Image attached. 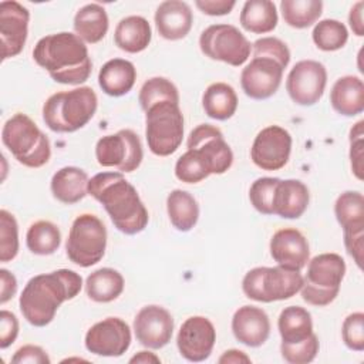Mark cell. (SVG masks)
<instances>
[{"mask_svg":"<svg viewBox=\"0 0 364 364\" xmlns=\"http://www.w3.org/2000/svg\"><path fill=\"white\" fill-rule=\"evenodd\" d=\"M310 202L309 188L299 179H280L273 196V215L283 219L300 218Z\"/></svg>","mask_w":364,"mask_h":364,"instance_id":"603a6c76","label":"cell"},{"mask_svg":"<svg viewBox=\"0 0 364 364\" xmlns=\"http://www.w3.org/2000/svg\"><path fill=\"white\" fill-rule=\"evenodd\" d=\"M252 50H253V57L272 58L276 63H279L283 70L290 63V50L286 46V43H283L277 37H262V38H257L252 44Z\"/></svg>","mask_w":364,"mask_h":364,"instance_id":"7bdbcfd3","label":"cell"},{"mask_svg":"<svg viewBox=\"0 0 364 364\" xmlns=\"http://www.w3.org/2000/svg\"><path fill=\"white\" fill-rule=\"evenodd\" d=\"M18 253V225L6 209L0 210V262L7 263Z\"/></svg>","mask_w":364,"mask_h":364,"instance_id":"ab89813d","label":"cell"},{"mask_svg":"<svg viewBox=\"0 0 364 364\" xmlns=\"http://www.w3.org/2000/svg\"><path fill=\"white\" fill-rule=\"evenodd\" d=\"M30 11L14 0L0 3V41L1 58L7 60L18 55L28 36Z\"/></svg>","mask_w":364,"mask_h":364,"instance_id":"e0dca14e","label":"cell"},{"mask_svg":"<svg viewBox=\"0 0 364 364\" xmlns=\"http://www.w3.org/2000/svg\"><path fill=\"white\" fill-rule=\"evenodd\" d=\"M171 101L179 104V92L175 84L165 77H152L146 80L138 94V102L145 112L154 104Z\"/></svg>","mask_w":364,"mask_h":364,"instance_id":"74e56055","label":"cell"},{"mask_svg":"<svg viewBox=\"0 0 364 364\" xmlns=\"http://www.w3.org/2000/svg\"><path fill=\"white\" fill-rule=\"evenodd\" d=\"M195 6L203 14L225 16L233 10V7L236 6V1H233V0H196Z\"/></svg>","mask_w":364,"mask_h":364,"instance_id":"681fc988","label":"cell"},{"mask_svg":"<svg viewBox=\"0 0 364 364\" xmlns=\"http://www.w3.org/2000/svg\"><path fill=\"white\" fill-rule=\"evenodd\" d=\"M205 114L216 121L232 118L237 109V95L232 85L226 82H213L208 85L202 95Z\"/></svg>","mask_w":364,"mask_h":364,"instance_id":"f1b7e54d","label":"cell"},{"mask_svg":"<svg viewBox=\"0 0 364 364\" xmlns=\"http://www.w3.org/2000/svg\"><path fill=\"white\" fill-rule=\"evenodd\" d=\"M282 343L297 344L309 338L313 331L311 314L301 306L284 307L277 320Z\"/></svg>","mask_w":364,"mask_h":364,"instance_id":"4dcf8cb0","label":"cell"},{"mask_svg":"<svg viewBox=\"0 0 364 364\" xmlns=\"http://www.w3.org/2000/svg\"><path fill=\"white\" fill-rule=\"evenodd\" d=\"M216 341V330L212 321L203 316L188 317L176 336L179 354L191 361L200 363L209 358Z\"/></svg>","mask_w":364,"mask_h":364,"instance_id":"2e32d148","label":"cell"},{"mask_svg":"<svg viewBox=\"0 0 364 364\" xmlns=\"http://www.w3.org/2000/svg\"><path fill=\"white\" fill-rule=\"evenodd\" d=\"M186 146L199 154L210 175H222L233 164V152L225 141L222 131L215 125L200 124L193 128L186 139Z\"/></svg>","mask_w":364,"mask_h":364,"instance_id":"4fadbf2b","label":"cell"},{"mask_svg":"<svg viewBox=\"0 0 364 364\" xmlns=\"http://www.w3.org/2000/svg\"><path fill=\"white\" fill-rule=\"evenodd\" d=\"M88 195L100 202L114 226L124 235L142 232L149 220L136 189L122 172H101L88 181Z\"/></svg>","mask_w":364,"mask_h":364,"instance_id":"7a4b0ae2","label":"cell"},{"mask_svg":"<svg viewBox=\"0 0 364 364\" xmlns=\"http://www.w3.org/2000/svg\"><path fill=\"white\" fill-rule=\"evenodd\" d=\"M145 138L156 156L172 155L183 139V115L179 104L162 101L145 111Z\"/></svg>","mask_w":364,"mask_h":364,"instance_id":"ba28073f","label":"cell"},{"mask_svg":"<svg viewBox=\"0 0 364 364\" xmlns=\"http://www.w3.org/2000/svg\"><path fill=\"white\" fill-rule=\"evenodd\" d=\"M18 336V320L14 313L9 310L0 311V348L4 350L11 346Z\"/></svg>","mask_w":364,"mask_h":364,"instance_id":"7dc6e473","label":"cell"},{"mask_svg":"<svg viewBox=\"0 0 364 364\" xmlns=\"http://www.w3.org/2000/svg\"><path fill=\"white\" fill-rule=\"evenodd\" d=\"M107 228L91 213L77 216L70 228L65 242L67 257L80 267L97 264L105 255Z\"/></svg>","mask_w":364,"mask_h":364,"instance_id":"9c48e42d","label":"cell"},{"mask_svg":"<svg viewBox=\"0 0 364 364\" xmlns=\"http://www.w3.org/2000/svg\"><path fill=\"white\" fill-rule=\"evenodd\" d=\"M129 363H141V364H149V363H161L159 357L155 355L151 351H138L134 357L129 358Z\"/></svg>","mask_w":364,"mask_h":364,"instance_id":"db71d44e","label":"cell"},{"mask_svg":"<svg viewBox=\"0 0 364 364\" xmlns=\"http://www.w3.org/2000/svg\"><path fill=\"white\" fill-rule=\"evenodd\" d=\"M235 338L247 347H260L270 336V320L266 311L256 306H242L232 317Z\"/></svg>","mask_w":364,"mask_h":364,"instance_id":"44dd1931","label":"cell"},{"mask_svg":"<svg viewBox=\"0 0 364 364\" xmlns=\"http://www.w3.org/2000/svg\"><path fill=\"white\" fill-rule=\"evenodd\" d=\"M341 337L347 348L353 351L364 350V313L355 311L344 318Z\"/></svg>","mask_w":364,"mask_h":364,"instance_id":"ee69618b","label":"cell"},{"mask_svg":"<svg viewBox=\"0 0 364 364\" xmlns=\"http://www.w3.org/2000/svg\"><path fill=\"white\" fill-rule=\"evenodd\" d=\"M327 84V70L316 60H301L286 78V91L293 102L311 107L320 101Z\"/></svg>","mask_w":364,"mask_h":364,"instance_id":"7c38bea8","label":"cell"},{"mask_svg":"<svg viewBox=\"0 0 364 364\" xmlns=\"http://www.w3.org/2000/svg\"><path fill=\"white\" fill-rule=\"evenodd\" d=\"M303 286V276L300 270L273 266L250 269L243 280L242 290L250 300L260 303H272L287 300L300 291Z\"/></svg>","mask_w":364,"mask_h":364,"instance_id":"52a82bcc","label":"cell"},{"mask_svg":"<svg viewBox=\"0 0 364 364\" xmlns=\"http://www.w3.org/2000/svg\"><path fill=\"white\" fill-rule=\"evenodd\" d=\"M313 43L323 51H337L348 41L347 27L334 18H324L316 23L311 33Z\"/></svg>","mask_w":364,"mask_h":364,"instance_id":"8d00e7d4","label":"cell"},{"mask_svg":"<svg viewBox=\"0 0 364 364\" xmlns=\"http://www.w3.org/2000/svg\"><path fill=\"white\" fill-rule=\"evenodd\" d=\"M166 212L172 226L179 232H189L199 219V205L193 195L182 189H173L166 198Z\"/></svg>","mask_w":364,"mask_h":364,"instance_id":"d6a6232c","label":"cell"},{"mask_svg":"<svg viewBox=\"0 0 364 364\" xmlns=\"http://www.w3.org/2000/svg\"><path fill=\"white\" fill-rule=\"evenodd\" d=\"M218 363L220 364H240V363H250V358L247 357V354L245 351L236 350V348H230L226 350L218 360Z\"/></svg>","mask_w":364,"mask_h":364,"instance_id":"f5cc1de1","label":"cell"},{"mask_svg":"<svg viewBox=\"0 0 364 364\" xmlns=\"http://www.w3.org/2000/svg\"><path fill=\"white\" fill-rule=\"evenodd\" d=\"M82 287V277L70 269H58L31 277L24 286L18 306L23 317L34 327L50 324L58 307L74 299Z\"/></svg>","mask_w":364,"mask_h":364,"instance_id":"6da1fadb","label":"cell"},{"mask_svg":"<svg viewBox=\"0 0 364 364\" xmlns=\"http://www.w3.org/2000/svg\"><path fill=\"white\" fill-rule=\"evenodd\" d=\"M152 38L148 20L142 16H127L119 20L114 31L115 46L129 54L144 51Z\"/></svg>","mask_w":364,"mask_h":364,"instance_id":"4316f807","label":"cell"},{"mask_svg":"<svg viewBox=\"0 0 364 364\" xmlns=\"http://www.w3.org/2000/svg\"><path fill=\"white\" fill-rule=\"evenodd\" d=\"M276 4L270 0H247L240 11V26L253 34H266L277 26Z\"/></svg>","mask_w":364,"mask_h":364,"instance_id":"f546056e","label":"cell"},{"mask_svg":"<svg viewBox=\"0 0 364 364\" xmlns=\"http://www.w3.org/2000/svg\"><path fill=\"white\" fill-rule=\"evenodd\" d=\"M0 283H1V293H0V303L4 304L17 291V279L16 276L9 272L7 269H0Z\"/></svg>","mask_w":364,"mask_h":364,"instance_id":"f907efd6","label":"cell"},{"mask_svg":"<svg viewBox=\"0 0 364 364\" xmlns=\"http://www.w3.org/2000/svg\"><path fill=\"white\" fill-rule=\"evenodd\" d=\"M330 104L343 117H355L364 111V82L357 75H343L331 87Z\"/></svg>","mask_w":364,"mask_h":364,"instance_id":"cb8c5ba5","label":"cell"},{"mask_svg":"<svg viewBox=\"0 0 364 364\" xmlns=\"http://www.w3.org/2000/svg\"><path fill=\"white\" fill-rule=\"evenodd\" d=\"M291 142L290 132L283 127H264L253 139L250 159L263 171H279L289 162Z\"/></svg>","mask_w":364,"mask_h":364,"instance_id":"5bb4252c","label":"cell"},{"mask_svg":"<svg viewBox=\"0 0 364 364\" xmlns=\"http://www.w3.org/2000/svg\"><path fill=\"white\" fill-rule=\"evenodd\" d=\"M200 51L210 60L233 67L243 65L250 57L252 44L237 27L232 24H212L199 37Z\"/></svg>","mask_w":364,"mask_h":364,"instance_id":"30bf717a","label":"cell"},{"mask_svg":"<svg viewBox=\"0 0 364 364\" xmlns=\"http://www.w3.org/2000/svg\"><path fill=\"white\" fill-rule=\"evenodd\" d=\"M122 274L111 267H101L92 272L85 280V293L95 303H109L124 291Z\"/></svg>","mask_w":364,"mask_h":364,"instance_id":"1f68e13d","label":"cell"},{"mask_svg":"<svg viewBox=\"0 0 364 364\" xmlns=\"http://www.w3.org/2000/svg\"><path fill=\"white\" fill-rule=\"evenodd\" d=\"M270 256L283 267L301 270L310 260V246L306 236L294 229L277 230L270 239Z\"/></svg>","mask_w":364,"mask_h":364,"instance_id":"ffe728a7","label":"cell"},{"mask_svg":"<svg viewBox=\"0 0 364 364\" xmlns=\"http://www.w3.org/2000/svg\"><path fill=\"white\" fill-rule=\"evenodd\" d=\"M364 121H358L350 129V162L353 173L357 179H363V156H364Z\"/></svg>","mask_w":364,"mask_h":364,"instance_id":"f6af8a7d","label":"cell"},{"mask_svg":"<svg viewBox=\"0 0 364 364\" xmlns=\"http://www.w3.org/2000/svg\"><path fill=\"white\" fill-rule=\"evenodd\" d=\"M320 348L318 337L313 333L309 338L297 344H280V353L286 363L289 364H307L311 363Z\"/></svg>","mask_w":364,"mask_h":364,"instance_id":"b9f144b4","label":"cell"},{"mask_svg":"<svg viewBox=\"0 0 364 364\" xmlns=\"http://www.w3.org/2000/svg\"><path fill=\"white\" fill-rule=\"evenodd\" d=\"M280 11L287 26L293 28H307L313 26L323 13L320 0H282Z\"/></svg>","mask_w":364,"mask_h":364,"instance_id":"d590c367","label":"cell"},{"mask_svg":"<svg viewBox=\"0 0 364 364\" xmlns=\"http://www.w3.org/2000/svg\"><path fill=\"white\" fill-rule=\"evenodd\" d=\"M363 9H364V1H357L353 4L348 13V23L353 30V33L357 37L364 36V18H363Z\"/></svg>","mask_w":364,"mask_h":364,"instance_id":"816d5d0a","label":"cell"},{"mask_svg":"<svg viewBox=\"0 0 364 364\" xmlns=\"http://www.w3.org/2000/svg\"><path fill=\"white\" fill-rule=\"evenodd\" d=\"M88 175L77 166H64L51 178L53 196L65 205H74L88 195Z\"/></svg>","mask_w":364,"mask_h":364,"instance_id":"484cf974","label":"cell"},{"mask_svg":"<svg viewBox=\"0 0 364 364\" xmlns=\"http://www.w3.org/2000/svg\"><path fill=\"white\" fill-rule=\"evenodd\" d=\"M73 26L84 43L95 44L105 37L109 24L105 9L98 3H88L75 13Z\"/></svg>","mask_w":364,"mask_h":364,"instance_id":"83f0119b","label":"cell"},{"mask_svg":"<svg viewBox=\"0 0 364 364\" xmlns=\"http://www.w3.org/2000/svg\"><path fill=\"white\" fill-rule=\"evenodd\" d=\"M95 158L104 168H117L122 173L134 172L144 159L141 139L132 129L101 136L95 145Z\"/></svg>","mask_w":364,"mask_h":364,"instance_id":"8fae6325","label":"cell"},{"mask_svg":"<svg viewBox=\"0 0 364 364\" xmlns=\"http://www.w3.org/2000/svg\"><path fill=\"white\" fill-rule=\"evenodd\" d=\"M131 328L119 317H107L91 326L85 334V348L101 357H121L131 346Z\"/></svg>","mask_w":364,"mask_h":364,"instance_id":"9a60e30c","label":"cell"},{"mask_svg":"<svg viewBox=\"0 0 364 364\" xmlns=\"http://www.w3.org/2000/svg\"><path fill=\"white\" fill-rule=\"evenodd\" d=\"M346 274V262L337 253H321L307 262L300 289L301 299L311 306H327L336 300Z\"/></svg>","mask_w":364,"mask_h":364,"instance_id":"8992f818","label":"cell"},{"mask_svg":"<svg viewBox=\"0 0 364 364\" xmlns=\"http://www.w3.org/2000/svg\"><path fill=\"white\" fill-rule=\"evenodd\" d=\"M136 80L135 65L125 58L108 60L98 73V85L109 97L128 94Z\"/></svg>","mask_w":364,"mask_h":364,"instance_id":"d4e9b609","label":"cell"},{"mask_svg":"<svg viewBox=\"0 0 364 364\" xmlns=\"http://www.w3.org/2000/svg\"><path fill=\"white\" fill-rule=\"evenodd\" d=\"M344 246L347 253L353 257L355 264L361 269L363 267V256H364V230L363 232H353V233H343Z\"/></svg>","mask_w":364,"mask_h":364,"instance_id":"c3c4849f","label":"cell"},{"mask_svg":"<svg viewBox=\"0 0 364 364\" xmlns=\"http://www.w3.org/2000/svg\"><path fill=\"white\" fill-rule=\"evenodd\" d=\"M134 333L139 344L151 350H159L172 338L173 317L162 306H145L134 318Z\"/></svg>","mask_w":364,"mask_h":364,"instance_id":"ac0fdd59","label":"cell"},{"mask_svg":"<svg viewBox=\"0 0 364 364\" xmlns=\"http://www.w3.org/2000/svg\"><path fill=\"white\" fill-rule=\"evenodd\" d=\"M279 178L263 176L256 179L249 189V199L253 208L262 215H273V196Z\"/></svg>","mask_w":364,"mask_h":364,"instance_id":"60d3db41","label":"cell"},{"mask_svg":"<svg viewBox=\"0 0 364 364\" xmlns=\"http://www.w3.org/2000/svg\"><path fill=\"white\" fill-rule=\"evenodd\" d=\"M283 71L282 65L272 58L253 57L242 70V90L252 100H267L279 90Z\"/></svg>","mask_w":364,"mask_h":364,"instance_id":"d6986e66","label":"cell"},{"mask_svg":"<svg viewBox=\"0 0 364 364\" xmlns=\"http://www.w3.org/2000/svg\"><path fill=\"white\" fill-rule=\"evenodd\" d=\"M334 215L343 233L364 230V196L358 191L343 192L334 203Z\"/></svg>","mask_w":364,"mask_h":364,"instance_id":"836d02e7","label":"cell"},{"mask_svg":"<svg viewBox=\"0 0 364 364\" xmlns=\"http://www.w3.org/2000/svg\"><path fill=\"white\" fill-rule=\"evenodd\" d=\"M26 245L34 255H53L61 245V232L58 226L50 220H37L30 225L26 233Z\"/></svg>","mask_w":364,"mask_h":364,"instance_id":"e575fe53","label":"cell"},{"mask_svg":"<svg viewBox=\"0 0 364 364\" xmlns=\"http://www.w3.org/2000/svg\"><path fill=\"white\" fill-rule=\"evenodd\" d=\"M1 141L14 159L27 168H41L51 156L47 135L23 112L14 114L4 122Z\"/></svg>","mask_w":364,"mask_h":364,"instance_id":"5b68a950","label":"cell"},{"mask_svg":"<svg viewBox=\"0 0 364 364\" xmlns=\"http://www.w3.org/2000/svg\"><path fill=\"white\" fill-rule=\"evenodd\" d=\"M210 175L206 164L195 149H188L175 164V176L185 183H198Z\"/></svg>","mask_w":364,"mask_h":364,"instance_id":"f35d334b","label":"cell"},{"mask_svg":"<svg viewBox=\"0 0 364 364\" xmlns=\"http://www.w3.org/2000/svg\"><path fill=\"white\" fill-rule=\"evenodd\" d=\"M33 58L55 82L65 85L85 82L92 71L88 48L75 33L61 31L40 38Z\"/></svg>","mask_w":364,"mask_h":364,"instance_id":"3957f363","label":"cell"},{"mask_svg":"<svg viewBox=\"0 0 364 364\" xmlns=\"http://www.w3.org/2000/svg\"><path fill=\"white\" fill-rule=\"evenodd\" d=\"M13 364H50L48 354L34 344H26L20 347L11 357Z\"/></svg>","mask_w":364,"mask_h":364,"instance_id":"bcb514c9","label":"cell"},{"mask_svg":"<svg viewBox=\"0 0 364 364\" xmlns=\"http://www.w3.org/2000/svg\"><path fill=\"white\" fill-rule=\"evenodd\" d=\"M97 107L95 91L91 87H77L50 95L43 105V119L54 132H75L92 119Z\"/></svg>","mask_w":364,"mask_h":364,"instance_id":"277c9868","label":"cell"},{"mask_svg":"<svg viewBox=\"0 0 364 364\" xmlns=\"http://www.w3.org/2000/svg\"><path fill=\"white\" fill-rule=\"evenodd\" d=\"M155 26L165 40L176 41L185 38L193 23V14L188 3L181 0L162 1L155 11Z\"/></svg>","mask_w":364,"mask_h":364,"instance_id":"7402d4cb","label":"cell"}]
</instances>
